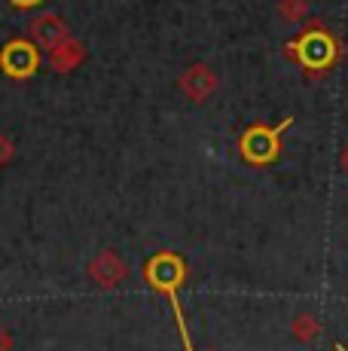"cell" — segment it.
<instances>
[{
    "label": "cell",
    "instance_id": "obj_1",
    "mask_svg": "<svg viewBox=\"0 0 348 351\" xmlns=\"http://www.w3.org/2000/svg\"><path fill=\"white\" fill-rule=\"evenodd\" d=\"M147 281H150L156 290H162L165 296L177 293V285L184 281V260L174 254H159L150 260L147 266Z\"/></svg>",
    "mask_w": 348,
    "mask_h": 351
},
{
    "label": "cell",
    "instance_id": "obj_2",
    "mask_svg": "<svg viewBox=\"0 0 348 351\" xmlns=\"http://www.w3.org/2000/svg\"><path fill=\"white\" fill-rule=\"evenodd\" d=\"M290 125V119H284L281 125L275 128H266V125H257V128H251V132H245V138H242V153L247 159H253V162H269L272 156H275V150H278V134L284 132V128Z\"/></svg>",
    "mask_w": 348,
    "mask_h": 351
},
{
    "label": "cell",
    "instance_id": "obj_3",
    "mask_svg": "<svg viewBox=\"0 0 348 351\" xmlns=\"http://www.w3.org/2000/svg\"><path fill=\"white\" fill-rule=\"evenodd\" d=\"M0 64H3L6 73H12V77H25V73L34 71L37 64V52L31 49L28 43H22V40H16V43H10L3 49V56H0Z\"/></svg>",
    "mask_w": 348,
    "mask_h": 351
},
{
    "label": "cell",
    "instance_id": "obj_4",
    "mask_svg": "<svg viewBox=\"0 0 348 351\" xmlns=\"http://www.w3.org/2000/svg\"><path fill=\"white\" fill-rule=\"evenodd\" d=\"M89 275H92V278H95L101 287H116L119 281L125 278V263L119 260L116 254L104 251V254H98L95 260H92Z\"/></svg>",
    "mask_w": 348,
    "mask_h": 351
},
{
    "label": "cell",
    "instance_id": "obj_5",
    "mask_svg": "<svg viewBox=\"0 0 348 351\" xmlns=\"http://www.w3.org/2000/svg\"><path fill=\"white\" fill-rule=\"evenodd\" d=\"M297 52L309 67H321V64H327L333 58V40L327 37V34H321V31L306 34Z\"/></svg>",
    "mask_w": 348,
    "mask_h": 351
},
{
    "label": "cell",
    "instance_id": "obj_6",
    "mask_svg": "<svg viewBox=\"0 0 348 351\" xmlns=\"http://www.w3.org/2000/svg\"><path fill=\"white\" fill-rule=\"evenodd\" d=\"M34 37L40 40V43H46V46H55L58 37H64V25L58 22L55 16H43V19H37L34 22Z\"/></svg>",
    "mask_w": 348,
    "mask_h": 351
},
{
    "label": "cell",
    "instance_id": "obj_7",
    "mask_svg": "<svg viewBox=\"0 0 348 351\" xmlns=\"http://www.w3.org/2000/svg\"><path fill=\"white\" fill-rule=\"evenodd\" d=\"M314 333H318V321H314L309 312H303V315L293 318V336H297L299 342H309Z\"/></svg>",
    "mask_w": 348,
    "mask_h": 351
},
{
    "label": "cell",
    "instance_id": "obj_8",
    "mask_svg": "<svg viewBox=\"0 0 348 351\" xmlns=\"http://www.w3.org/2000/svg\"><path fill=\"white\" fill-rule=\"evenodd\" d=\"M0 351H10V336H6L3 327H0Z\"/></svg>",
    "mask_w": 348,
    "mask_h": 351
},
{
    "label": "cell",
    "instance_id": "obj_9",
    "mask_svg": "<svg viewBox=\"0 0 348 351\" xmlns=\"http://www.w3.org/2000/svg\"><path fill=\"white\" fill-rule=\"evenodd\" d=\"M12 3H16V6H34L37 0H12Z\"/></svg>",
    "mask_w": 348,
    "mask_h": 351
},
{
    "label": "cell",
    "instance_id": "obj_10",
    "mask_svg": "<svg viewBox=\"0 0 348 351\" xmlns=\"http://www.w3.org/2000/svg\"><path fill=\"white\" fill-rule=\"evenodd\" d=\"M336 351H348V348L345 346H336Z\"/></svg>",
    "mask_w": 348,
    "mask_h": 351
}]
</instances>
